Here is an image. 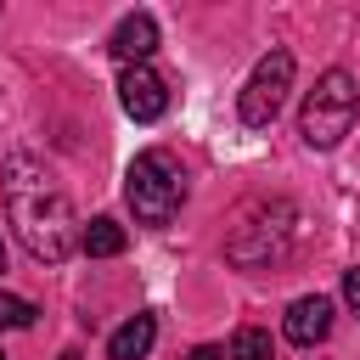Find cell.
<instances>
[{"label": "cell", "instance_id": "cell-5", "mask_svg": "<svg viewBox=\"0 0 360 360\" xmlns=\"http://www.w3.org/2000/svg\"><path fill=\"white\" fill-rule=\"evenodd\" d=\"M287 90H292V51H264L259 56V68L248 73V84H242V101H236V112H242V124L248 129H264L276 112H281V101H287Z\"/></svg>", "mask_w": 360, "mask_h": 360}, {"label": "cell", "instance_id": "cell-2", "mask_svg": "<svg viewBox=\"0 0 360 360\" xmlns=\"http://www.w3.org/2000/svg\"><path fill=\"white\" fill-rule=\"evenodd\" d=\"M124 197H129V214H135L141 225L163 231V225L180 214V202H186V169L174 163V152L146 146V152L129 163V174H124Z\"/></svg>", "mask_w": 360, "mask_h": 360}, {"label": "cell", "instance_id": "cell-9", "mask_svg": "<svg viewBox=\"0 0 360 360\" xmlns=\"http://www.w3.org/2000/svg\"><path fill=\"white\" fill-rule=\"evenodd\" d=\"M152 343H158V315L141 309L135 321H124V326L107 338V360H146Z\"/></svg>", "mask_w": 360, "mask_h": 360}, {"label": "cell", "instance_id": "cell-15", "mask_svg": "<svg viewBox=\"0 0 360 360\" xmlns=\"http://www.w3.org/2000/svg\"><path fill=\"white\" fill-rule=\"evenodd\" d=\"M0 270H6V248H0Z\"/></svg>", "mask_w": 360, "mask_h": 360}, {"label": "cell", "instance_id": "cell-6", "mask_svg": "<svg viewBox=\"0 0 360 360\" xmlns=\"http://www.w3.org/2000/svg\"><path fill=\"white\" fill-rule=\"evenodd\" d=\"M118 101H124V112H129L135 124H158V118L169 112V84H163V73H152V68L141 62V68H124Z\"/></svg>", "mask_w": 360, "mask_h": 360}, {"label": "cell", "instance_id": "cell-4", "mask_svg": "<svg viewBox=\"0 0 360 360\" xmlns=\"http://www.w3.org/2000/svg\"><path fill=\"white\" fill-rule=\"evenodd\" d=\"M292 225H298L292 202H253V208L236 219V231L225 236V259L242 264V270H270V264L287 259Z\"/></svg>", "mask_w": 360, "mask_h": 360}, {"label": "cell", "instance_id": "cell-11", "mask_svg": "<svg viewBox=\"0 0 360 360\" xmlns=\"http://www.w3.org/2000/svg\"><path fill=\"white\" fill-rule=\"evenodd\" d=\"M231 360H276V349H270V332H259V326H242V332L231 338Z\"/></svg>", "mask_w": 360, "mask_h": 360}, {"label": "cell", "instance_id": "cell-3", "mask_svg": "<svg viewBox=\"0 0 360 360\" xmlns=\"http://www.w3.org/2000/svg\"><path fill=\"white\" fill-rule=\"evenodd\" d=\"M360 118V84L349 68H326L315 79V90L304 96V112H298V135L315 146V152H332Z\"/></svg>", "mask_w": 360, "mask_h": 360}, {"label": "cell", "instance_id": "cell-13", "mask_svg": "<svg viewBox=\"0 0 360 360\" xmlns=\"http://www.w3.org/2000/svg\"><path fill=\"white\" fill-rule=\"evenodd\" d=\"M343 304L360 315V270H343Z\"/></svg>", "mask_w": 360, "mask_h": 360}, {"label": "cell", "instance_id": "cell-8", "mask_svg": "<svg viewBox=\"0 0 360 360\" xmlns=\"http://www.w3.org/2000/svg\"><path fill=\"white\" fill-rule=\"evenodd\" d=\"M107 51L124 62V68H141L152 51H158V22L146 17V11H129L118 28H112V39H107Z\"/></svg>", "mask_w": 360, "mask_h": 360}, {"label": "cell", "instance_id": "cell-16", "mask_svg": "<svg viewBox=\"0 0 360 360\" xmlns=\"http://www.w3.org/2000/svg\"><path fill=\"white\" fill-rule=\"evenodd\" d=\"M0 360H6V354H0Z\"/></svg>", "mask_w": 360, "mask_h": 360}, {"label": "cell", "instance_id": "cell-14", "mask_svg": "<svg viewBox=\"0 0 360 360\" xmlns=\"http://www.w3.org/2000/svg\"><path fill=\"white\" fill-rule=\"evenodd\" d=\"M186 360H219V349H214V343H197V349H191Z\"/></svg>", "mask_w": 360, "mask_h": 360}, {"label": "cell", "instance_id": "cell-12", "mask_svg": "<svg viewBox=\"0 0 360 360\" xmlns=\"http://www.w3.org/2000/svg\"><path fill=\"white\" fill-rule=\"evenodd\" d=\"M34 304L28 298H17V292H0V332H22V326H34Z\"/></svg>", "mask_w": 360, "mask_h": 360}, {"label": "cell", "instance_id": "cell-7", "mask_svg": "<svg viewBox=\"0 0 360 360\" xmlns=\"http://www.w3.org/2000/svg\"><path fill=\"white\" fill-rule=\"evenodd\" d=\"M281 332H287V343H298V349H315V343L332 332V298H321V292H309V298H292V304H287V321H281Z\"/></svg>", "mask_w": 360, "mask_h": 360}, {"label": "cell", "instance_id": "cell-1", "mask_svg": "<svg viewBox=\"0 0 360 360\" xmlns=\"http://www.w3.org/2000/svg\"><path fill=\"white\" fill-rule=\"evenodd\" d=\"M0 191H6V214L17 242L39 259V264H62L79 248V214L68 202V191L51 180V169L28 152H11L0 163Z\"/></svg>", "mask_w": 360, "mask_h": 360}, {"label": "cell", "instance_id": "cell-10", "mask_svg": "<svg viewBox=\"0 0 360 360\" xmlns=\"http://www.w3.org/2000/svg\"><path fill=\"white\" fill-rule=\"evenodd\" d=\"M124 242H129V236H124V225H118L112 214H96V219L79 231V248H84L90 259H112V253H124Z\"/></svg>", "mask_w": 360, "mask_h": 360}]
</instances>
